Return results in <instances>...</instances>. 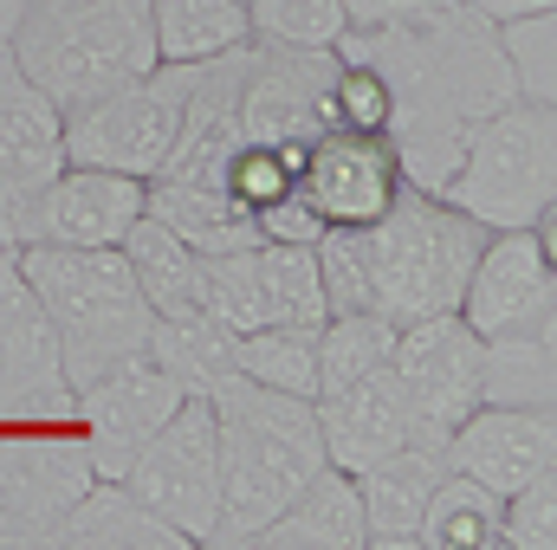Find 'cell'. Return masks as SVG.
<instances>
[{
	"instance_id": "cell-21",
	"label": "cell",
	"mask_w": 557,
	"mask_h": 550,
	"mask_svg": "<svg viewBox=\"0 0 557 550\" xmlns=\"http://www.w3.org/2000/svg\"><path fill=\"white\" fill-rule=\"evenodd\" d=\"M253 545H267V550H370L363 505H357V479L324 460V466L285 499V512L253 532Z\"/></svg>"
},
{
	"instance_id": "cell-27",
	"label": "cell",
	"mask_w": 557,
	"mask_h": 550,
	"mask_svg": "<svg viewBox=\"0 0 557 550\" xmlns=\"http://www.w3.org/2000/svg\"><path fill=\"white\" fill-rule=\"evenodd\" d=\"M499 512L506 499L467 473H441L421 512V550H499Z\"/></svg>"
},
{
	"instance_id": "cell-5",
	"label": "cell",
	"mask_w": 557,
	"mask_h": 550,
	"mask_svg": "<svg viewBox=\"0 0 557 550\" xmlns=\"http://www.w3.org/2000/svg\"><path fill=\"white\" fill-rule=\"evenodd\" d=\"M370 247V285H376V311L396 324H416L434 311H460L467 273L486 247V227L467 221L460 208H447L441 195L396 188V201L363 227Z\"/></svg>"
},
{
	"instance_id": "cell-26",
	"label": "cell",
	"mask_w": 557,
	"mask_h": 550,
	"mask_svg": "<svg viewBox=\"0 0 557 550\" xmlns=\"http://www.w3.org/2000/svg\"><path fill=\"white\" fill-rule=\"evenodd\" d=\"M486 409H557V337H480Z\"/></svg>"
},
{
	"instance_id": "cell-9",
	"label": "cell",
	"mask_w": 557,
	"mask_h": 550,
	"mask_svg": "<svg viewBox=\"0 0 557 550\" xmlns=\"http://www.w3.org/2000/svg\"><path fill=\"white\" fill-rule=\"evenodd\" d=\"M331 78L337 46H278L247 39L240 52V137L305 149L318 130H331Z\"/></svg>"
},
{
	"instance_id": "cell-35",
	"label": "cell",
	"mask_w": 557,
	"mask_h": 550,
	"mask_svg": "<svg viewBox=\"0 0 557 550\" xmlns=\"http://www.w3.org/2000/svg\"><path fill=\"white\" fill-rule=\"evenodd\" d=\"M247 26L253 39H278V46H337L350 13L344 0H247Z\"/></svg>"
},
{
	"instance_id": "cell-31",
	"label": "cell",
	"mask_w": 557,
	"mask_h": 550,
	"mask_svg": "<svg viewBox=\"0 0 557 550\" xmlns=\"http://www.w3.org/2000/svg\"><path fill=\"white\" fill-rule=\"evenodd\" d=\"M260 285H267V317L273 324H324V285H318V260L311 247H285V240H260Z\"/></svg>"
},
{
	"instance_id": "cell-1",
	"label": "cell",
	"mask_w": 557,
	"mask_h": 550,
	"mask_svg": "<svg viewBox=\"0 0 557 550\" xmlns=\"http://www.w3.org/2000/svg\"><path fill=\"white\" fill-rule=\"evenodd\" d=\"M337 59H357L383 78V91H389V130L383 137L396 149L403 182L421 195H441L467 137L499 104L519 98L506 52H499V26L460 0L409 13V20L344 26Z\"/></svg>"
},
{
	"instance_id": "cell-2",
	"label": "cell",
	"mask_w": 557,
	"mask_h": 550,
	"mask_svg": "<svg viewBox=\"0 0 557 550\" xmlns=\"http://www.w3.org/2000/svg\"><path fill=\"white\" fill-rule=\"evenodd\" d=\"M208 414H214V447H221V518H214L208 550H240L324 466V440L305 396H278L247 376L214 383Z\"/></svg>"
},
{
	"instance_id": "cell-28",
	"label": "cell",
	"mask_w": 557,
	"mask_h": 550,
	"mask_svg": "<svg viewBox=\"0 0 557 550\" xmlns=\"http://www.w3.org/2000/svg\"><path fill=\"white\" fill-rule=\"evenodd\" d=\"M117 253H124V266L137 278V291L149 298V311H169V304H188V298H195L201 253H195L182 234H169L156 214H137V221H131V234L117 240Z\"/></svg>"
},
{
	"instance_id": "cell-4",
	"label": "cell",
	"mask_w": 557,
	"mask_h": 550,
	"mask_svg": "<svg viewBox=\"0 0 557 550\" xmlns=\"http://www.w3.org/2000/svg\"><path fill=\"white\" fill-rule=\"evenodd\" d=\"M7 59L59 111L162 65L149 39V0H26Z\"/></svg>"
},
{
	"instance_id": "cell-16",
	"label": "cell",
	"mask_w": 557,
	"mask_h": 550,
	"mask_svg": "<svg viewBox=\"0 0 557 550\" xmlns=\"http://www.w3.org/2000/svg\"><path fill=\"white\" fill-rule=\"evenodd\" d=\"M298 188H305V201L318 208L324 227H370L396 201L403 168H396L389 137H370V130H318V137L305 142Z\"/></svg>"
},
{
	"instance_id": "cell-32",
	"label": "cell",
	"mask_w": 557,
	"mask_h": 550,
	"mask_svg": "<svg viewBox=\"0 0 557 550\" xmlns=\"http://www.w3.org/2000/svg\"><path fill=\"white\" fill-rule=\"evenodd\" d=\"M499 52L512 72V91L532 104H557V7L499 20Z\"/></svg>"
},
{
	"instance_id": "cell-37",
	"label": "cell",
	"mask_w": 557,
	"mask_h": 550,
	"mask_svg": "<svg viewBox=\"0 0 557 550\" xmlns=\"http://www.w3.org/2000/svg\"><path fill=\"white\" fill-rule=\"evenodd\" d=\"M331 130H370V137L389 130V91L357 59H337V78H331Z\"/></svg>"
},
{
	"instance_id": "cell-8",
	"label": "cell",
	"mask_w": 557,
	"mask_h": 550,
	"mask_svg": "<svg viewBox=\"0 0 557 550\" xmlns=\"http://www.w3.org/2000/svg\"><path fill=\"white\" fill-rule=\"evenodd\" d=\"M124 486L149 512H162L195 550H208L221 518V447H214V414L208 396H182L175 414L143 440Z\"/></svg>"
},
{
	"instance_id": "cell-24",
	"label": "cell",
	"mask_w": 557,
	"mask_h": 550,
	"mask_svg": "<svg viewBox=\"0 0 557 550\" xmlns=\"http://www.w3.org/2000/svg\"><path fill=\"white\" fill-rule=\"evenodd\" d=\"M234 343H240V337H234L214 311H201V304L188 298V304H169V311L149 317L143 357H156V363L182 383V396H208L214 383L234 376Z\"/></svg>"
},
{
	"instance_id": "cell-23",
	"label": "cell",
	"mask_w": 557,
	"mask_h": 550,
	"mask_svg": "<svg viewBox=\"0 0 557 550\" xmlns=\"http://www.w3.org/2000/svg\"><path fill=\"white\" fill-rule=\"evenodd\" d=\"M143 214H156L169 234H182L195 253H234V247H253L260 227L253 214L227 195V188H208V182H175V175H149L143 182Z\"/></svg>"
},
{
	"instance_id": "cell-38",
	"label": "cell",
	"mask_w": 557,
	"mask_h": 550,
	"mask_svg": "<svg viewBox=\"0 0 557 550\" xmlns=\"http://www.w3.org/2000/svg\"><path fill=\"white\" fill-rule=\"evenodd\" d=\"M253 227H260V240H285V247H311V240L324 234V221H318V208L305 201V188H292V195H278L273 208H260Z\"/></svg>"
},
{
	"instance_id": "cell-33",
	"label": "cell",
	"mask_w": 557,
	"mask_h": 550,
	"mask_svg": "<svg viewBox=\"0 0 557 550\" xmlns=\"http://www.w3.org/2000/svg\"><path fill=\"white\" fill-rule=\"evenodd\" d=\"M311 260H318V285H324V317L331 311H376L363 227H324L311 240Z\"/></svg>"
},
{
	"instance_id": "cell-25",
	"label": "cell",
	"mask_w": 557,
	"mask_h": 550,
	"mask_svg": "<svg viewBox=\"0 0 557 550\" xmlns=\"http://www.w3.org/2000/svg\"><path fill=\"white\" fill-rule=\"evenodd\" d=\"M149 39L162 65H208L253 39L247 0H149Z\"/></svg>"
},
{
	"instance_id": "cell-40",
	"label": "cell",
	"mask_w": 557,
	"mask_h": 550,
	"mask_svg": "<svg viewBox=\"0 0 557 550\" xmlns=\"http://www.w3.org/2000/svg\"><path fill=\"white\" fill-rule=\"evenodd\" d=\"M460 7H473L480 20H519V13H545V7H557V0H460Z\"/></svg>"
},
{
	"instance_id": "cell-6",
	"label": "cell",
	"mask_w": 557,
	"mask_h": 550,
	"mask_svg": "<svg viewBox=\"0 0 557 550\" xmlns=\"http://www.w3.org/2000/svg\"><path fill=\"white\" fill-rule=\"evenodd\" d=\"M441 201L480 221L486 234L499 227H539L557 208V111L512 98L499 104L460 149L454 175L441 182Z\"/></svg>"
},
{
	"instance_id": "cell-3",
	"label": "cell",
	"mask_w": 557,
	"mask_h": 550,
	"mask_svg": "<svg viewBox=\"0 0 557 550\" xmlns=\"http://www.w3.org/2000/svg\"><path fill=\"white\" fill-rule=\"evenodd\" d=\"M13 266L26 273L46 324H52L59 370H65L72 396L85 383H98L111 363L137 357L149 343V317L156 311L137 291V278H131L117 247H52V240H33V247H13Z\"/></svg>"
},
{
	"instance_id": "cell-41",
	"label": "cell",
	"mask_w": 557,
	"mask_h": 550,
	"mask_svg": "<svg viewBox=\"0 0 557 550\" xmlns=\"http://www.w3.org/2000/svg\"><path fill=\"white\" fill-rule=\"evenodd\" d=\"M20 13H26V0H0V59H7V46H13V26H20Z\"/></svg>"
},
{
	"instance_id": "cell-34",
	"label": "cell",
	"mask_w": 557,
	"mask_h": 550,
	"mask_svg": "<svg viewBox=\"0 0 557 550\" xmlns=\"http://www.w3.org/2000/svg\"><path fill=\"white\" fill-rule=\"evenodd\" d=\"M298 162H305V149H278V142H240L234 155H227V175H221V188L247 208V214H260V208H273L278 195H292L298 188Z\"/></svg>"
},
{
	"instance_id": "cell-15",
	"label": "cell",
	"mask_w": 557,
	"mask_h": 550,
	"mask_svg": "<svg viewBox=\"0 0 557 550\" xmlns=\"http://www.w3.org/2000/svg\"><path fill=\"white\" fill-rule=\"evenodd\" d=\"M59 168H65L59 104L33 78H20L13 59H0V253L26 240V214Z\"/></svg>"
},
{
	"instance_id": "cell-12",
	"label": "cell",
	"mask_w": 557,
	"mask_h": 550,
	"mask_svg": "<svg viewBox=\"0 0 557 550\" xmlns=\"http://www.w3.org/2000/svg\"><path fill=\"white\" fill-rule=\"evenodd\" d=\"M91 486V460L78 434H7L0 440V550H52L59 518Z\"/></svg>"
},
{
	"instance_id": "cell-17",
	"label": "cell",
	"mask_w": 557,
	"mask_h": 550,
	"mask_svg": "<svg viewBox=\"0 0 557 550\" xmlns=\"http://www.w3.org/2000/svg\"><path fill=\"white\" fill-rule=\"evenodd\" d=\"M137 214H143V182L137 175L91 168V162H65V168L39 188L20 247H33V240H52V247H117Z\"/></svg>"
},
{
	"instance_id": "cell-30",
	"label": "cell",
	"mask_w": 557,
	"mask_h": 550,
	"mask_svg": "<svg viewBox=\"0 0 557 550\" xmlns=\"http://www.w3.org/2000/svg\"><path fill=\"white\" fill-rule=\"evenodd\" d=\"M396 350V317L383 311H331L318 324V396L357 376H376Z\"/></svg>"
},
{
	"instance_id": "cell-29",
	"label": "cell",
	"mask_w": 557,
	"mask_h": 550,
	"mask_svg": "<svg viewBox=\"0 0 557 550\" xmlns=\"http://www.w3.org/2000/svg\"><path fill=\"white\" fill-rule=\"evenodd\" d=\"M234 376L278 389V396H318V330L311 324H260L234 343Z\"/></svg>"
},
{
	"instance_id": "cell-22",
	"label": "cell",
	"mask_w": 557,
	"mask_h": 550,
	"mask_svg": "<svg viewBox=\"0 0 557 550\" xmlns=\"http://www.w3.org/2000/svg\"><path fill=\"white\" fill-rule=\"evenodd\" d=\"M52 550H195L162 512H149L124 479H91L59 518Z\"/></svg>"
},
{
	"instance_id": "cell-20",
	"label": "cell",
	"mask_w": 557,
	"mask_h": 550,
	"mask_svg": "<svg viewBox=\"0 0 557 550\" xmlns=\"http://www.w3.org/2000/svg\"><path fill=\"white\" fill-rule=\"evenodd\" d=\"M441 473H447V453L428 447V440L396 447V453L370 460L363 473H350L370 550H421V512H428V492H434Z\"/></svg>"
},
{
	"instance_id": "cell-39",
	"label": "cell",
	"mask_w": 557,
	"mask_h": 550,
	"mask_svg": "<svg viewBox=\"0 0 557 550\" xmlns=\"http://www.w3.org/2000/svg\"><path fill=\"white\" fill-rule=\"evenodd\" d=\"M428 7H447V0H344L350 26H376V20H409V13H428Z\"/></svg>"
},
{
	"instance_id": "cell-14",
	"label": "cell",
	"mask_w": 557,
	"mask_h": 550,
	"mask_svg": "<svg viewBox=\"0 0 557 550\" xmlns=\"http://www.w3.org/2000/svg\"><path fill=\"white\" fill-rule=\"evenodd\" d=\"M72 383L59 370L52 324L13 253H0V427H65Z\"/></svg>"
},
{
	"instance_id": "cell-18",
	"label": "cell",
	"mask_w": 557,
	"mask_h": 550,
	"mask_svg": "<svg viewBox=\"0 0 557 550\" xmlns=\"http://www.w3.org/2000/svg\"><path fill=\"white\" fill-rule=\"evenodd\" d=\"M441 453H447L454 473H467V479H480L506 499L525 479L557 473V421L552 409H486L480 402L441 440Z\"/></svg>"
},
{
	"instance_id": "cell-19",
	"label": "cell",
	"mask_w": 557,
	"mask_h": 550,
	"mask_svg": "<svg viewBox=\"0 0 557 550\" xmlns=\"http://www.w3.org/2000/svg\"><path fill=\"white\" fill-rule=\"evenodd\" d=\"M311 414H318V440H324V460L344 466V473H363L370 460L396 453V447H416V414L403 402L389 363L376 376H357L344 389H324L311 396Z\"/></svg>"
},
{
	"instance_id": "cell-13",
	"label": "cell",
	"mask_w": 557,
	"mask_h": 550,
	"mask_svg": "<svg viewBox=\"0 0 557 550\" xmlns=\"http://www.w3.org/2000/svg\"><path fill=\"white\" fill-rule=\"evenodd\" d=\"M175 402H182V383L156 357H143V350L124 357V363H111L98 383H85L72 396V421H78L91 479H124L131 460L143 453V440L175 414Z\"/></svg>"
},
{
	"instance_id": "cell-36",
	"label": "cell",
	"mask_w": 557,
	"mask_h": 550,
	"mask_svg": "<svg viewBox=\"0 0 557 550\" xmlns=\"http://www.w3.org/2000/svg\"><path fill=\"white\" fill-rule=\"evenodd\" d=\"M552 545H557V473H539L519 492H506L499 550H552Z\"/></svg>"
},
{
	"instance_id": "cell-7",
	"label": "cell",
	"mask_w": 557,
	"mask_h": 550,
	"mask_svg": "<svg viewBox=\"0 0 557 550\" xmlns=\"http://www.w3.org/2000/svg\"><path fill=\"white\" fill-rule=\"evenodd\" d=\"M182 104H188V65H149L131 85H111V91L59 111L65 162H91V168H117V175L149 182L175 149Z\"/></svg>"
},
{
	"instance_id": "cell-11",
	"label": "cell",
	"mask_w": 557,
	"mask_h": 550,
	"mask_svg": "<svg viewBox=\"0 0 557 550\" xmlns=\"http://www.w3.org/2000/svg\"><path fill=\"white\" fill-rule=\"evenodd\" d=\"M460 317L480 337H557V266L539 227L486 234L460 291Z\"/></svg>"
},
{
	"instance_id": "cell-10",
	"label": "cell",
	"mask_w": 557,
	"mask_h": 550,
	"mask_svg": "<svg viewBox=\"0 0 557 550\" xmlns=\"http://www.w3.org/2000/svg\"><path fill=\"white\" fill-rule=\"evenodd\" d=\"M389 376L416 414V440L441 447L467 414L480 409V330L460 311H434L416 324H396Z\"/></svg>"
}]
</instances>
